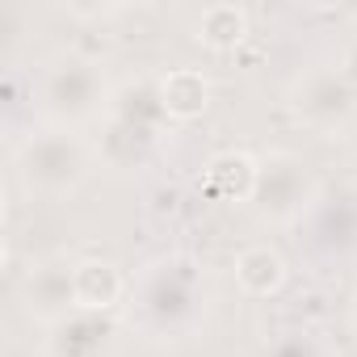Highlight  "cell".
<instances>
[{
    "label": "cell",
    "instance_id": "6da1fadb",
    "mask_svg": "<svg viewBox=\"0 0 357 357\" xmlns=\"http://www.w3.org/2000/svg\"><path fill=\"white\" fill-rule=\"evenodd\" d=\"M109 97H114V89H109L105 63L93 55H80V51H63V55L47 59L34 80V101H38L47 126L76 130L93 118H105Z\"/></svg>",
    "mask_w": 357,
    "mask_h": 357
},
{
    "label": "cell",
    "instance_id": "7a4b0ae2",
    "mask_svg": "<svg viewBox=\"0 0 357 357\" xmlns=\"http://www.w3.org/2000/svg\"><path fill=\"white\" fill-rule=\"evenodd\" d=\"M93 160L97 151L84 143L80 130H68V126H38L30 130L17 151H13V172L26 194H38V198H68L76 194L89 172H93Z\"/></svg>",
    "mask_w": 357,
    "mask_h": 357
},
{
    "label": "cell",
    "instance_id": "3957f363",
    "mask_svg": "<svg viewBox=\"0 0 357 357\" xmlns=\"http://www.w3.org/2000/svg\"><path fill=\"white\" fill-rule=\"evenodd\" d=\"M130 303L139 307V324L155 336H185L202 311H206V286L198 269L181 257H164L143 269V278L130 290Z\"/></svg>",
    "mask_w": 357,
    "mask_h": 357
},
{
    "label": "cell",
    "instance_id": "277c9868",
    "mask_svg": "<svg viewBox=\"0 0 357 357\" xmlns=\"http://www.w3.org/2000/svg\"><path fill=\"white\" fill-rule=\"evenodd\" d=\"M168 126V114L160 105V80H126L114 89L109 109L101 118V147L97 155L114 168H135L147 160V151L160 143V130Z\"/></svg>",
    "mask_w": 357,
    "mask_h": 357
},
{
    "label": "cell",
    "instance_id": "5b68a950",
    "mask_svg": "<svg viewBox=\"0 0 357 357\" xmlns=\"http://www.w3.org/2000/svg\"><path fill=\"white\" fill-rule=\"evenodd\" d=\"M311 190H315V185H311L307 164H303L298 155L278 151V155L261 160V176H257L252 206H257V215L269 219V223H290V219L303 215Z\"/></svg>",
    "mask_w": 357,
    "mask_h": 357
},
{
    "label": "cell",
    "instance_id": "8992f818",
    "mask_svg": "<svg viewBox=\"0 0 357 357\" xmlns=\"http://www.w3.org/2000/svg\"><path fill=\"white\" fill-rule=\"evenodd\" d=\"M353 109H357V84L340 68H315L294 89V114L315 130L340 126Z\"/></svg>",
    "mask_w": 357,
    "mask_h": 357
},
{
    "label": "cell",
    "instance_id": "52a82bcc",
    "mask_svg": "<svg viewBox=\"0 0 357 357\" xmlns=\"http://www.w3.org/2000/svg\"><path fill=\"white\" fill-rule=\"evenodd\" d=\"M72 269L68 261H38L30 265L26 282H22V303L26 311L38 319V324H59L76 311V282H72Z\"/></svg>",
    "mask_w": 357,
    "mask_h": 357
},
{
    "label": "cell",
    "instance_id": "ba28073f",
    "mask_svg": "<svg viewBox=\"0 0 357 357\" xmlns=\"http://www.w3.org/2000/svg\"><path fill=\"white\" fill-rule=\"evenodd\" d=\"M47 357H105L109 340H114V328L105 315H93V311H72L68 319L51 324L47 328Z\"/></svg>",
    "mask_w": 357,
    "mask_h": 357
},
{
    "label": "cell",
    "instance_id": "9c48e42d",
    "mask_svg": "<svg viewBox=\"0 0 357 357\" xmlns=\"http://www.w3.org/2000/svg\"><path fill=\"white\" fill-rule=\"evenodd\" d=\"M72 282H76V311H93V315H109L126 294L122 269L114 261H101V257L76 261Z\"/></svg>",
    "mask_w": 357,
    "mask_h": 357
},
{
    "label": "cell",
    "instance_id": "30bf717a",
    "mask_svg": "<svg viewBox=\"0 0 357 357\" xmlns=\"http://www.w3.org/2000/svg\"><path fill=\"white\" fill-rule=\"evenodd\" d=\"M160 80V105L168 114V122H194L206 114L211 105V80L198 68H168Z\"/></svg>",
    "mask_w": 357,
    "mask_h": 357
},
{
    "label": "cell",
    "instance_id": "8fae6325",
    "mask_svg": "<svg viewBox=\"0 0 357 357\" xmlns=\"http://www.w3.org/2000/svg\"><path fill=\"white\" fill-rule=\"evenodd\" d=\"M257 176H261V160L248 151H223L206 164V190L223 202H252L257 194Z\"/></svg>",
    "mask_w": 357,
    "mask_h": 357
},
{
    "label": "cell",
    "instance_id": "7c38bea8",
    "mask_svg": "<svg viewBox=\"0 0 357 357\" xmlns=\"http://www.w3.org/2000/svg\"><path fill=\"white\" fill-rule=\"evenodd\" d=\"M286 278H290V269H286L282 252L269 248V244H252V248H244V252L236 257V286H240L248 298H269V294H278V290L286 286Z\"/></svg>",
    "mask_w": 357,
    "mask_h": 357
},
{
    "label": "cell",
    "instance_id": "4fadbf2b",
    "mask_svg": "<svg viewBox=\"0 0 357 357\" xmlns=\"http://www.w3.org/2000/svg\"><path fill=\"white\" fill-rule=\"evenodd\" d=\"M194 38L211 51H236L248 38V13L240 5H211L194 22Z\"/></svg>",
    "mask_w": 357,
    "mask_h": 357
}]
</instances>
